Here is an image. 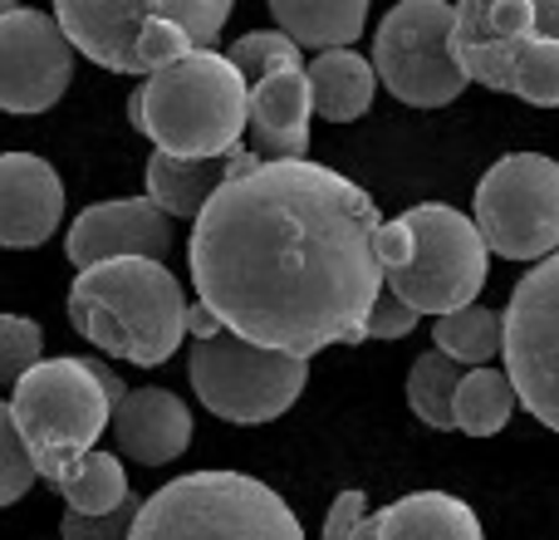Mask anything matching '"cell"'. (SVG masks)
Here are the masks:
<instances>
[{
  "label": "cell",
  "mask_w": 559,
  "mask_h": 540,
  "mask_svg": "<svg viewBox=\"0 0 559 540\" xmlns=\"http://www.w3.org/2000/svg\"><path fill=\"white\" fill-rule=\"evenodd\" d=\"M432 349L462 368H491V359L506 349V319L486 305H466L432 325Z\"/></svg>",
  "instance_id": "22"
},
{
  "label": "cell",
  "mask_w": 559,
  "mask_h": 540,
  "mask_svg": "<svg viewBox=\"0 0 559 540\" xmlns=\"http://www.w3.org/2000/svg\"><path fill=\"white\" fill-rule=\"evenodd\" d=\"M275 30L289 35L299 49H348L368 25V5L364 0H275Z\"/></svg>",
  "instance_id": "21"
},
{
  "label": "cell",
  "mask_w": 559,
  "mask_h": 540,
  "mask_svg": "<svg viewBox=\"0 0 559 540\" xmlns=\"http://www.w3.org/2000/svg\"><path fill=\"white\" fill-rule=\"evenodd\" d=\"M506 378L515 403L559 433V251L515 280L506 305Z\"/></svg>",
  "instance_id": "11"
},
{
  "label": "cell",
  "mask_w": 559,
  "mask_h": 540,
  "mask_svg": "<svg viewBox=\"0 0 559 540\" xmlns=\"http://www.w3.org/2000/svg\"><path fill=\"white\" fill-rule=\"evenodd\" d=\"M69 79H74V45L64 39L55 10H5L0 15V108L45 114L64 98Z\"/></svg>",
  "instance_id": "12"
},
{
  "label": "cell",
  "mask_w": 559,
  "mask_h": 540,
  "mask_svg": "<svg viewBox=\"0 0 559 540\" xmlns=\"http://www.w3.org/2000/svg\"><path fill=\"white\" fill-rule=\"evenodd\" d=\"M299 55H305V49L289 35H280V30H251V35H241L236 45H226V59H231L236 74L246 79V89H255L261 79L280 74V69H305Z\"/></svg>",
  "instance_id": "26"
},
{
  "label": "cell",
  "mask_w": 559,
  "mask_h": 540,
  "mask_svg": "<svg viewBox=\"0 0 559 540\" xmlns=\"http://www.w3.org/2000/svg\"><path fill=\"white\" fill-rule=\"evenodd\" d=\"M187 334H197V344H202V339H216V334H222V319H216L212 309L197 300V305H187Z\"/></svg>",
  "instance_id": "34"
},
{
  "label": "cell",
  "mask_w": 559,
  "mask_h": 540,
  "mask_svg": "<svg viewBox=\"0 0 559 540\" xmlns=\"http://www.w3.org/2000/svg\"><path fill=\"white\" fill-rule=\"evenodd\" d=\"M413 329H417V315L393 290H383V295L373 300V309H368V339H403V334H413Z\"/></svg>",
  "instance_id": "32"
},
{
  "label": "cell",
  "mask_w": 559,
  "mask_h": 540,
  "mask_svg": "<svg viewBox=\"0 0 559 540\" xmlns=\"http://www.w3.org/2000/svg\"><path fill=\"white\" fill-rule=\"evenodd\" d=\"M64 222V183L39 153H0V246H45Z\"/></svg>",
  "instance_id": "15"
},
{
  "label": "cell",
  "mask_w": 559,
  "mask_h": 540,
  "mask_svg": "<svg viewBox=\"0 0 559 540\" xmlns=\"http://www.w3.org/2000/svg\"><path fill=\"white\" fill-rule=\"evenodd\" d=\"M472 222L486 251L506 261H550L559 251V163L545 153H506L476 183Z\"/></svg>",
  "instance_id": "7"
},
{
  "label": "cell",
  "mask_w": 559,
  "mask_h": 540,
  "mask_svg": "<svg viewBox=\"0 0 559 540\" xmlns=\"http://www.w3.org/2000/svg\"><path fill=\"white\" fill-rule=\"evenodd\" d=\"M354 540H373V516H364V526L354 531Z\"/></svg>",
  "instance_id": "37"
},
{
  "label": "cell",
  "mask_w": 559,
  "mask_h": 540,
  "mask_svg": "<svg viewBox=\"0 0 559 540\" xmlns=\"http://www.w3.org/2000/svg\"><path fill=\"white\" fill-rule=\"evenodd\" d=\"M128 540H305L275 486L246 472H187L157 486Z\"/></svg>",
  "instance_id": "4"
},
{
  "label": "cell",
  "mask_w": 559,
  "mask_h": 540,
  "mask_svg": "<svg viewBox=\"0 0 559 540\" xmlns=\"http://www.w3.org/2000/svg\"><path fill=\"white\" fill-rule=\"evenodd\" d=\"M128 124L157 143V153L197 163L241 148L251 124V89L222 49H192L187 59L157 69L128 98Z\"/></svg>",
  "instance_id": "2"
},
{
  "label": "cell",
  "mask_w": 559,
  "mask_h": 540,
  "mask_svg": "<svg viewBox=\"0 0 559 540\" xmlns=\"http://www.w3.org/2000/svg\"><path fill=\"white\" fill-rule=\"evenodd\" d=\"M5 10H15V5H10V0H0V15H5Z\"/></svg>",
  "instance_id": "38"
},
{
  "label": "cell",
  "mask_w": 559,
  "mask_h": 540,
  "mask_svg": "<svg viewBox=\"0 0 559 540\" xmlns=\"http://www.w3.org/2000/svg\"><path fill=\"white\" fill-rule=\"evenodd\" d=\"M59 496L69 502L74 516H108L128 502V477H123V462L114 453H88L84 462H74L64 472V482L55 486Z\"/></svg>",
  "instance_id": "24"
},
{
  "label": "cell",
  "mask_w": 559,
  "mask_h": 540,
  "mask_svg": "<svg viewBox=\"0 0 559 540\" xmlns=\"http://www.w3.org/2000/svg\"><path fill=\"white\" fill-rule=\"evenodd\" d=\"M157 15L173 20L197 49H212L231 20V0H153Z\"/></svg>",
  "instance_id": "28"
},
{
  "label": "cell",
  "mask_w": 559,
  "mask_h": 540,
  "mask_svg": "<svg viewBox=\"0 0 559 540\" xmlns=\"http://www.w3.org/2000/svg\"><path fill=\"white\" fill-rule=\"evenodd\" d=\"M69 325L94 349L157 368L177 354L187 334L182 280L163 261H104L74 275Z\"/></svg>",
  "instance_id": "3"
},
{
  "label": "cell",
  "mask_w": 559,
  "mask_h": 540,
  "mask_svg": "<svg viewBox=\"0 0 559 540\" xmlns=\"http://www.w3.org/2000/svg\"><path fill=\"white\" fill-rule=\"evenodd\" d=\"M515 413V388L506 368H466L456 388L452 418L466 437H496Z\"/></svg>",
  "instance_id": "23"
},
{
  "label": "cell",
  "mask_w": 559,
  "mask_h": 540,
  "mask_svg": "<svg viewBox=\"0 0 559 540\" xmlns=\"http://www.w3.org/2000/svg\"><path fill=\"white\" fill-rule=\"evenodd\" d=\"M373 540H486L462 496L413 492L373 516Z\"/></svg>",
  "instance_id": "20"
},
{
  "label": "cell",
  "mask_w": 559,
  "mask_h": 540,
  "mask_svg": "<svg viewBox=\"0 0 559 540\" xmlns=\"http://www.w3.org/2000/svg\"><path fill=\"white\" fill-rule=\"evenodd\" d=\"M84 364H88V374H94V378H98V384H104V394H108V398H114V408H118V403H123V398H128L123 378H118V374H114V368H108V364H104V359H84Z\"/></svg>",
  "instance_id": "35"
},
{
  "label": "cell",
  "mask_w": 559,
  "mask_h": 540,
  "mask_svg": "<svg viewBox=\"0 0 559 540\" xmlns=\"http://www.w3.org/2000/svg\"><path fill=\"white\" fill-rule=\"evenodd\" d=\"M383 212L324 163H261L226 183L192 222L187 266L226 334L255 349L314 359L368 339L383 295Z\"/></svg>",
  "instance_id": "1"
},
{
  "label": "cell",
  "mask_w": 559,
  "mask_h": 540,
  "mask_svg": "<svg viewBox=\"0 0 559 540\" xmlns=\"http://www.w3.org/2000/svg\"><path fill=\"white\" fill-rule=\"evenodd\" d=\"M397 222L407 226V261L383 275V290H393L417 319L456 315L476 305V290L486 285L491 251L466 212L442 202L407 207Z\"/></svg>",
  "instance_id": "6"
},
{
  "label": "cell",
  "mask_w": 559,
  "mask_h": 540,
  "mask_svg": "<svg viewBox=\"0 0 559 540\" xmlns=\"http://www.w3.org/2000/svg\"><path fill=\"white\" fill-rule=\"evenodd\" d=\"M114 437L123 457L143 467H163L192 447V408L167 388H128L114 408Z\"/></svg>",
  "instance_id": "17"
},
{
  "label": "cell",
  "mask_w": 559,
  "mask_h": 540,
  "mask_svg": "<svg viewBox=\"0 0 559 540\" xmlns=\"http://www.w3.org/2000/svg\"><path fill=\"white\" fill-rule=\"evenodd\" d=\"M192 388L202 398L206 413L226 418V423H275L280 413L295 408V398L309 384V364L295 354H275V349H255L236 334L202 339L192 349Z\"/></svg>",
  "instance_id": "8"
},
{
  "label": "cell",
  "mask_w": 559,
  "mask_h": 540,
  "mask_svg": "<svg viewBox=\"0 0 559 540\" xmlns=\"http://www.w3.org/2000/svg\"><path fill=\"white\" fill-rule=\"evenodd\" d=\"M39 344H45V334L35 319L0 315V384H20L39 364Z\"/></svg>",
  "instance_id": "29"
},
{
  "label": "cell",
  "mask_w": 559,
  "mask_h": 540,
  "mask_svg": "<svg viewBox=\"0 0 559 540\" xmlns=\"http://www.w3.org/2000/svg\"><path fill=\"white\" fill-rule=\"evenodd\" d=\"M138 496H128L118 512H108V516H74L69 512L64 521H59V536L64 540H128L133 536V521H138Z\"/></svg>",
  "instance_id": "31"
},
{
  "label": "cell",
  "mask_w": 559,
  "mask_h": 540,
  "mask_svg": "<svg viewBox=\"0 0 559 540\" xmlns=\"http://www.w3.org/2000/svg\"><path fill=\"white\" fill-rule=\"evenodd\" d=\"M309 74L280 69L251 89V153L261 163H305L309 157Z\"/></svg>",
  "instance_id": "16"
},
{
  "label": "cell",
  "mask_w": 559,
  "mask_h": 540,
  "mask_svg": "<svg viewBox=\"0 0 559 540\" xmlns=\"http://www.w3.org/2000/svg\"><path fill=\"white\" fill-rule=\"evenodd\" d=\"M462 374L466 368L452 364L447 354H437V349H427L413 364V374H407V403H413V413L423 418L427 427H437V433L456 427L452 403H456V388H462Z\"/></svg>",
  "instance_id": "25"
},
{
  "label": "cell",
  "mask_w": 559,
  "mask_h": 540,
  "mask_svg": "<svg viewBox=\"0 0 559 540\" xmlns=\"http://www.w3.org/2000/svg\"><path fill=\"white\" fill-rule=\"evenodd\" d=\"M456 5L447 0H403L383 15L373 39V74L393 98L413 108H442L462 98L466 74L452 55Z\"/></svg>",
  "instance_id": "9"
},
{
  "label": "cell",
  "mask_w": 559,
  "mask_h": 540,
  "mask_svg": "<svg viewBox=\"0 0 559 540\" xmlns=\"http://www.w3.org/2000/svg\"><path fill=\"white\" fill-rule=\"evenodd\" d=\"M35 482V462H29L25 443L10 423V403H0V506H15Z\"/></svg>",
  "instance_id": "30"
},
{
  "label": "cell",
  "mask_w": 559,
  "mask_h": 540,
  "mask_svg": "<svg viewBox=\"0 0 559 540\" xmlns=\"http://www.w3.org/2000/svg\"><path fill=\"white\" fill-rule=\"evenodd\" d=\"M511 94H521L525 104H535V108H559V45L555 39L535 35L531 45H525L521 64H515Z\"/></svg>",
  "instance_id": "27"
},
{
  "label": "cell",
  "mask_w": 559,
  "mask_h": 540,
  "mask_svg": "<svg viewBox=\"0 0 559 540\" xmlns=\"http://www.w3.org/2000/svg\"><path fill=\"white\" fill-rule=\"evenodd\" d=\"M255 167H261V157H255L251 148H231L226 157H197V163L153 153L147 157V202L163 216H187V222H197L202 207L212 202L226 183L255 173Z\"/></svg>",
  "instance_id": "18"
},
{
  "label": "cell",
  "mask_w": 559,
  "mask_h": 540,
  "mask_svg": "<svg viewBox=\"0 0 559 540\" xmlns=\"http://www.w3.org/2000/svg\"><path fill=\"white\" fill-rule=\"evenodd\" d=\"M309 74V104L324 124H354L373 108L378 94V74L373 59H364L358 49H329V55H314L305 64Z\"/></svg>",
  "instance_id": "19"
},
{
  "label": "cell",
  "mask_w": 559,
  "mask_h": 540,
  "mask_svg": "<svg viewBox=\"0 0 559 540\" xmlns=\"http://www.w3.org/2000/svg\"><path fill=\"white\" fill-rule=\"evenodd\" d=\"M173 216H163L147 197H114L69 222V261L79 270L104 261H163L173 251Z\"/></svg>",
  "instance_id": "14"
},
{
  "label": "cell",
  "mask_w": 559,
  "mask_h": 540,
  "mask_svg": "<svg viewBox=\"0 0 559 540\" xmlns=\"http://www.w3.org/2000/svg\"><path fill=\"white\" fill-rule=\"evenodd\" d=\"M10 423L35 462V477L59 486L114 423V398L88 374L84 359H39L10 394Z\"/></svg>",
  "instance_id": "5"
},
{
  "label": "cell",
  "mask_w": 559,
  "mask_h": 540,
  "mask_svg": "<svg viewBox=\"0 0 559 540\" xmlns=\"http://www.w3.org/2000/svg\"><path fill=\"white\" fill-rule=\"evenodd\" d=\"M55 20L79 55L114 74L153 79L197 49L173 20L157 15L153 0H59Z\"/></svg>",
  "instance_id": "10"
},
{
  "label": "cell",
  "mask_w": 559,
  "mask_h": 540,
  "mask_svg": "<svg viewBox=\"0 0 559 540\" xmlns=\"http://www.w3.org/2000/svg\"><path fill=\"white\" fill-rule=\"evenodd\" d=\"M535 35L559 45V0H535Z\"/></svg>",
  "instance_id": "36"
},
{
  "label": "cell",
  "mask_w": 559,
  "mask_h": 540,
  "mask_svg": "<svg viewBox=\"0 0 559 540\" xmlns=\"http://www.w3.org/2000/svg\"><path fill=\"white\" fill-rule=\"evenodd\" d=\"M535 39V0H462L452 25V55L466 84L496 94L515 89V64Z\"/></svg>",
  "instance_id": "13"
},
{
  "label": "cell",
  "mask_w": 559,
  "mask_h": 540,
  "mask_svg": "<svg viewBox=\"0 0 559 540\" xmlns=\"http://www.w3.org/2000/svg\"><path fill=\"white\" fill-rule=\"evenodd\" d=\"M364 516H368L364 492H338V502L329 506V521H324V536L319 540H354V531L364 526Z\"/></svg>",
  "instance_id": "33"
}]
</instances>
